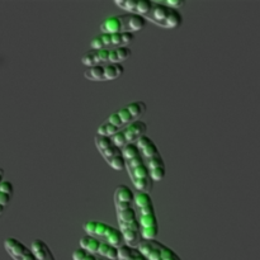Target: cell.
Wrapping results in <instances>:
<instances>
[{
	"instance_id": "1",
	"label": "cell",
	"mask_w": 260,
	"mask_h": 260,
	"mask_svg": "<svg viewBox=\"0 0 260 260\" xmlns=\"http://www.w3.org/2000/svg\"><path fill=\"white\" fill-rule=\"evenodd\" d=\"M135 41V35L124 33H99L90 41L91 50H113L118 47H128Z\"/></svg>"
},
{
	"instance_id": "2",
	"label": "cell",
	"mask_w": 260,
	"mask_h": 260,
	"mask_svg": "<svg viewBox=\"0 0 260 260\" xmlns=\"http://www.w3.org/2000/svg\"><path fill=\"white\" fill-rule=\"evenodd\" d=\"M137 249L147 260H182L173 249L157 240H141Z\"/></svg>"
},
{
	"instance_id": "3",
	"label": "cell",
	"mask_w": 260,
	"mask_h": 260,
	"mask_svg": "<svg viewBox=\"0 0 260 260\" xmlns=\"http://www.w3.org/2000/svg\"><path fill=\"white\" fill-rule=\"evenodd\" d=\"M4 248L13 260H37L30 248L15 238L5 239Z\"/></svg>"
},
{
	"instance_id": "4",
	"label": "cell",
	"mask_w": 260,
	"mask_h": 260,
	"mask_svg": "<svg viewBox=\"0 0 260 260\" xmlns=\"http://www.w3.org/2000/svg\"><path fill=\"white\" fill-rule=\"evenodd\" d=\"M102 33H124L129 32V13L121 15H113L101 24ZM131 33V32H129Z\"/></svg>"
},
{
	"instance_id": "5",
	"label": "cell",
	"mask_w": 260,
	"mask_h": 260,
	"mask_svg": "<svg viewBox=\"0 0 260 260\" xmlns=\"http://www.w3.org/2000/svg\"><path fill=\"white\" fill-rule=\"evenodd\" d=\"M146 131H147V124L145 123V122H142L141 119L132 122V123H129L128 126H126L124 128L121 129L127 145L136 144L142 136H145Z\"/></svg>"
},
{
	"instance_id": "6",
	"label": "cell",
	"mask_w": 260,
	"mask_h": 260,
	"mask_svg": "<svg viewBox=\"0 0 260 260\" xmlns=\"http://www.w3.org/2000/svg\"><path fill=\"white\" fill-rule=\"evenodd\" d=\"M170 10H172V8L167 7L164 3H154L151 10H150L149 14L145 18H146V20H150V22L155 23L159 27L164 28L165 20H167Z\"/></svg>"
},
{
	"instance_id": "7",
	"label": "cell",
	"mask_w": 260,
	"mask_h": 260,
	"mask_svg": "<svg viewBox=\"0 0 260 260\" xmlns=\"http://www.w3.org/2000/svg\"><path fill=\"white\" fill-rule=\"evenodd\" d=\"M109 50H90L81 57V62L85 66L93 68L98 65H106L108 63Z\"/></svg>"
},
{
	"instance_id": "8",
	"label": "cell",
	"mask_w": 260,
	"mask_h": 260,
	"mask_svg": "<svg viewBox=\"0 0 260 260\" xmlns=\"http://www.w3.org/2000/svg\"><path fill=\"white\" fill-rule=\"evenodd\" d=\"M136 145L140 150V155H141L142 159H144L145 161H147V160L152 159V157L160 154L159 149H157V146L155 145V142L152 141L150 137H147L146 135L142 136L141 139L136 142Z\"/></svg>"
},
{
	"instance_id": "9",
	"label": "cell",
	"mask_w": 260,
	"mask_h": 260,
	"mask_svg": "<svg viewBox=\"0 0 260 260\" xmlns=\"http://www.w3.org/2000/svg\"><path fill=\"white\" fill-rule=\"evenodd\" d=\"M30 250L35 254L37 260H56L50 246L41 239H36V240L32 241Z\"/></svg>"
},
{
	"instance_id": "10",
	"label": "cell",
	"mask_w": 260,
	"mask_h": 260,
	"mask_svg": "<svg viewBox=\"0 0 260 260\" xmlns=\"http://www.w3.org/2000/svg\"><path fill=\"white\" fill-rule=\"evenodd\" d=\"M104 243L109 244V245L114 246V248H121V246L124 245V240H123V235L119 231V229L113 228V226H109L108 231L104 235L103 240Z\"/></svg>"
},
{
	"instance_id": "11",
	"label": "cell",
	"mask_w": 260,
	"mask_h": 260,
	"mask_svg": "<svg viewBox=\"0 0 260 260\" xmlns=\"http://www.w3.org/2000/svg\"><path fill=\"white\" fill-rule=\"evenodd\" d=\"M118 260H147L137 248L123 245L118 249Z\"/></svg>"
},
{
	"instance_id": "12",
	"label": "cell",
	"mask_w": 260,
	"mask_h": 260,
	"mask_svg": "<svg viewBox=\"0 0 260 260\" xmlns=\"http://www.w3.org/2000/svg\"><path fill=\"white\" fill-rule=\"evenodd\" d=\"M135 201V193L127 185H118L114 192V203L116 202H127V203H134Z\"/></svg>"
},
{
	"instance_id": "13",
	"label": "cell",
	"mask_w": 260,
	"mask_h": 260,
	"mask_svg": "<svg viewBox=\"0 0 260 260\" xmlns=\"http://www.w3.org/2000/svg\"><path fill=\"white\" fill-rule=\"evenodd\" d=\"M102 241L99 239L94 238L91 235H84L80 239V249L88 251L89 254H98L99 245H101Z\"/></svg>"
},
{
	"instance_id": "14",
	"label": "cell",
	"mask_w": 260,
	"mask_h": 260,
	"mask_svg": "<svg viewBox=\"0 0 260 260\" xmlns=\"http://www.w3.org/2000/svg\"><path fill=\"white\" fill-rule=\"evenodd\" d=\"M124 73L122 63H106L104 65V80H116Z\"/></svg>"
},
{
	"instance_id": "15",
	"label": "cell",
	"mask_w": 260,
	"mask_h": 260,
	"mask_svg": "<svg viewBox=\"0 0 260 260\" xmlns=\"http://www.w3.org/2000/svg\"><path fill=\"white\" fill-rule=\"evenodd\" d=\"M126 108L128 109V112L131 113V116L134 117L135 121H139L147 111V106L145 102H132V103L127 104Z\"/></svg>"
},
{
	"instance_id": "16",
	"label": "cell",
	"mask_w": 260,
	"mask_h": 260,
	"mask_svg": "<svg viewBox=\"0 0 260 260\" xmlns=\"http://www.w3.org/2000/svg\"><path fill=\"white\" fill-rule=\"evenodd\" d=\"M183 23V15L179 10L172 9L170 10L169 15H168L167 20H165L164 28L167 29H174V28H178Z\"/></svg>"
},
{
	"instance_id": "17",
	"label": "cell",
	"mask_w": 260,
	"mask_h": 260,
	"mask_svg": "<svg viewBox=\"0 0 260 260\" xmlns=\"http://www.w3.org/2000/svg\"><path fill=\"white\" fill-rule=\"evenodd\" d=\"M98 255L109 260H118V248H114V246L102 241L101 245H99Z\"/></svg>"
},
{
	"instance_id": "18",
	"label": "cell",
	"mask_w": 260,
	"mask_h": 260,
	"mask_svg": "<svg viewBox=\"0 0 260 260\" xmlns=\"http://www.w3.org/2000/svg\"><path fill=\"white\" fill-rule=\"evenodd\" d=\"M121 233H122V235H123L124 245H128V246H131V248H137V245L140 244V241L142 240L140 231L124 230V231H121Z\"/></svg>"
},
{
	"instance_id": "19",
	"label": "cell",
	"mask_w": 260,
	"mask_h": 260,
	"mask_svg": "<svg viewBox=\"0 0 260 260\" xmlns=\"http://www.w3.org/2000/svg\"><path fill=\"white\" fill-rule=\"evenodd\" d=\"M84 76H85V79L91 81H106L104 80V65L89 68L88 70L84 73Z\"/></svg>"
},
{
	"instance_id": "20",
	"label": "cell",
	"mask_w": 260,
	"mask_h": 260,
	"mask_svg": "<svg viewBox=\"0 0 260 260\" xmlns=\"http://www.w3.org/2000/svg\"><path fill=\"white\" fill-rule=\"evenodd\" d=\"M128 175L129 178H131V182L132 180H136V179H150V170H149V167H147V164L145 162V164L140 165V167H137L136 169L131 170V172H128Z\"/></svg>"
},
{
	"instance_id": "21",
	"label": "cell",
	"mask_w": 260,
	"mask_h": 260,
	"mask_svg": "<svg viewBox=\"0 0 260 260\" xmlns=\"http://www.w3.org/2000/svg\"><path fill=\"white\" fill-rule=\"evenodd\" d=\"M121 131V128L117 126H114V124L109 123V122H104L103 124H101V126L98 127V134L99 136H106V137H113L114 135L118 134V132Z\"/></svg>"
},
{
	"instance_id": "22",
	"label": "cell",
	"mask_w": 260,
	"mask_h": 260,
	"mask_svg": "<svg viewBox=\"0 0 260 260\" xmlns=\"http://www.w3.org/2000/svg\"><path fill=\"white\" fill-rule=\"evenodd\" d=\"M117 220H118V223L131 222V221L137 220V212L135 211L134 207L128 208V210L119 211V212H117Z\"/></svg>"
},
{
	"instance_id": "23",
	"label": "cell",
	"mask_w": 260,
	"mask_h": 260,
	"mask_svg": "<svg viewBox=\"0 0 260 260\" xmlns=\"http://www.w3.org/2000/svg\"><path fill=\"white\" fill-rule=\"evenodd\" d=\"M134 203L136 205V207L140 210V208H144V207H146V206L152 205V198L149 193L139 192L135 194Z\"/></svg>"
},
{
	"instance_id": "24",
	"label": "cell",
	"mask_w": 260,
	"mask_h": 260,
	"mask_svg": "<svg viewBox=\"0 0 260 260\" xmlns=\"http://www.w3.org/2000/svg\"><path fill=\"white\" fill-rule=\"evenodd\" d=\"M152 4H154V2H151V0H137L135 14H139L141 15V17H146V15L149 14L150 10H151Z\"/></svg>"
},
{
	"instance_id": "25",
	"label": "cell",
	"mask_w": 260,
	"mask_h": 260,
	"mask_svg": "<svg viewBox=\"0 0 260 260\" xmlns=\"http://www.w3.org/2000/svg\"><path fill=\"white\" fill-rule=\"evenodd\" d=\"M122 155H123L124 160H131L140 156V150L136 144H128L124 147H122Z\"/></svg>"
},
{
	"instance_id": "26",
	"label": "cell",
	"mask_w": 260,
	"mask_h": 260,
	"mask_svg": "<svg viewBox=\"0 0 260 260\" xmlns=\"http://www.w3.org/2000/svg\"><path fill=\"white\" fill-rule=\"evenodd\" d=\"M142 240H156V236L159 235V226H152V228H141L140 230Z\"/></svg>"
},
{
	"instance_id": "27",
	"label": "cell",
	"mask_w": 260,
	"mask_h": 260,
	"mask_svg": "<svg viewBox=\"0 0 260 260\" xmlns=\"http://www.w3.org/2000/svg\"><path fill=\"white\" fill-rule=\"evenodd\" d=\"M108 164L112 169L119 170V172L123 169H126V160H124L123 155L122 154H118V155H116V156L112 157V159L108 161Z\"/></svg>"
},
{
	"instance_id": "28",
	"label": "cell",
	"mask_w": 260,
	"mask_h": 260,
	"mask_svg": "<svg viewBox=\"0 0 260 260\" xmlns=\"http://www.w3.org/2000/svg\"><path fill=\"white\" fill-rule=\"evenodd\" d=\"M94 141H95V146H96V149L99 150V152L103 151V150H106V149H108V147H111L112 145H114L113 142H112L111 137L99 136V135H96L95 139H94Z\"/></svg>"
},
{
	"instance_id": "29",
	"label": "cell",
	"mask_w": 260,
	"mask_h": 260,
	"mask_svg": "<svg viewBox=\"0 0 260 260\" xmlns=\"http://www.w3.org/2000/svg\"><path fill=\"white\" fill-rule=\"evenodd\" d=\"M116 113L118 114L119 119H121V122H122V127H123V128L126 126H128L129 123H132V122H135L134 117L131 116V113H129L128 109H127L126 107H123V108L116 111Z\"/></svg>"
},
{
	"instance_id": "30",
	"label": "cell",
	"mask_w": 260,
	"mask_h": 260,
	"mask_svg": "<svg viewBox=\"0 0 260 260\" xmlns=\"http://www.w3.org/2000/svg\"><path fill=\"white\" fill-rule=\"evenodd\" d=\"M137 220H139L140 226H141V228H152V226H159V223H157L156 213L150 216H140Z\"/></svg>"
},
{
	"instance_id": "31",
	"label": "cell",
	"mask_w": 260,
	"mask_h": 260,
	"mask_svg": "<svg viewBox=\"0 0 260 260\" xmlns=\"http://www.w3.org/2000/svg\"><path fill=\"white\" fill-rule=\"evenodd\" d=\"M116 5L128 13H135L137 0H116Z\"/></svg>"
},
{
	"instance_id": "32",
	"label": "cell",
	"mask_w": 260,
	"mask_h": 260,
	"mask_svg": "<svg viewBox=\"0 0 260 260\" xmlns=\"http://www.w3.org/2000/svg\"><path fill=\"white\" fill-rule=\"evenodd\" d=\"M118 154H122V149H119V147L116 146V145H112V146L108 147V149L101 151V155L104 157V160H106L107 162H108L112 157L116 156V155Z\"/></svg>"
},
{
	"instance_id": "33",
	"label": "cell",
	"mask_w": 260,
	"mask_h": 260,
	"mask_svg": "<svg viewBox=\"0 0 260 260\" xmlns=\"http://www.w3.org/2000/svg\"><path fill=\"white\" fill-rule=\"evenodd\" d=\"M146 164H147V167H149V170L157 169V168H165V161L160 154L156 155V156H154L152 159L147 160Z\"/></svg>"
},
{
	"instance_id": "34",
	"label": "cell",
	"mask_w": 260,
	"mask_h": 260,
	"mask_svg": "<svg viewBox=\"0 0 260 260\" xmlns=\"http://www.w3.org/2000/svg\"><path fill=\"white\" fill-rule=\"evenodd\" d=\"M109 226H111V225H108V223L102 222V221H98V225H96L95 233H94V235H93L94 238L99 239V240H101V241L103 240L104 235H106V233H107V231H108Z\"/></svg>"
},
{
	"instance_id": "35",
	"label": "cell",
	"mask_w": 260,
	"mask_h": 260,
	"mask_svg": "<svg viewBox=\"0 0 260 260\" xmlns=\"http://www.w3.org/2000/svg\"><path fill=\"white\" fill-rule=\"evenodd\" d=\"M145 160L142 159V156L140 155V156L135 157V159H131V160H126V169L127 172H131V170L136 169L137 167H140V165L145 164Z\"/></svg>"
},
{
	"instance_id": "36",
	"label": "cell",
	"mask_w": 260,
	"mask_h": 260,
	"mask_svg": "<svg viewBox=\"0 0 260 260\" xmlns=\"http://www.w3.org/2000/svg\"><path fill=\"white\" fill-rule=\"evenodd\" d=\"M117 53H118V60L119 63L123 62V61L128 60L132 56V51L129 47H118L117 48Z\"/></svg>"
},
{
	"instance_id": "37",
	"label": "cell",
	"mask_w": 260,
	"mask_h": 260,
	"mask_svg": "<svg viewBox=\"0 0 260 260\" xmlns=\"http://www.w3.org/2000/svg\"><path fill=\"white\" fill-rule=\"evenodd\" d=\"M96 225H98V221H86V222L83 225V229L86 233V235L93 236L94 233H95Z\"/></svg>"
},
{
	"instance_id": "38",
	"label": "cell",
	"mask_w": 260,
	"mask_h": 260,
	"mask_svg": "<svg viewBox=\"0 0 260 260\" xmlns=\"http://www.w3.org/2000/svg\"><path fill=\"white\" fill-rule=\"evenodd\" d=\"M0 190H2V192L8 193V194L13 196V193H14V187H13V183L9 182V180H4V182L0 184Z\"/></svg>"
},
{
	"instance_id": "39",
	"label": "cell",
	"mask_w": 260,
	"mask_h": 260,
	"mask_svg": "<svg viewBox=\"0 0 260 260\" xmlns=\"http://www.w3.org/2000/svg\"><path fill=\"white\" fill-rule=\"evenodd\" d=\"M164 4L167 5V7L172 8V9L179 10L180 8L184 7L185 2H177V0H167V2H164Z\"/></svg>"
},
{
	"instance_id": "40",
	"label": "cell",
	"mask_w": 260,
	"mask_h": 260,
	"mask_svg": "<svg viewBox=\"0 0 260 260\" xmlns=\"http://www.w3.org/2000/svg\"><path fill=\"white\" fill-rule=\"evenodd\" d=\"M139 215L140 216H150V215H155V207L154 205H149L144 208H140L139 210Z\"/></svg>"
},
{
	"instance_id": "41",
	"label": "cell",
	"mask_w": 260,
	"mask_h": 260,
	"mask_svg": "<svg viewBox=\"0 0 260 260\" xmlns=\"http://www.w3.org/2000/svg\"><path fill=\"white\" fill-rule=\"evenodd\" d=\"M10 200H12V196L0 190V205L4 206V207L7 208L8 205L10 203Z\"/></svg>"
},
{
	"instance_id": "42",
	"label": "cell",
	"mask_w": 260,
	"mask_h": 260,
	"mask_svg": "<svg viewBox=\"0 0 260 260\" xmlns=\"http://www.w3.org/2000/svg\"><path fill=\"white\" fill-rule=\"evenodd\" d=\"M116 206V211L119 212V211H124V210H128V208L132 207V203H127V202H116L114 203Z\"/></svg>"
},
{
	"instance_id": "43",
	"label": "cell",
	"mask_w": 260,
	"mask_h": 260,
	"mask_svg": "<svg viewBox=\"0 0 260 260\" xmlns=\"http://www.w3.org/2000/svg\"><path fill=\"white\" fill-rule=\"evenodd\" d=\"M83 260H109V259L103 258V256L98 255V254H89V253H86V255L84 256Z\"/></svg>"
},
{
	"instance_id": "44",
	"label": "cell",
	"mask_w": 260,
	"mask_h": 260,
	"mask_svg": "<svg viewBox=\"0 0 260 260\" xmlns=\"http://www.w3.org/2000/svg\"><path fill=\"white\" fill-rule=\"evenodd\" d=\"M4 175H5L4 169H2V168H0V184H2V183L4 182Z\"/></svg>"
}]
</instances>
